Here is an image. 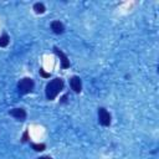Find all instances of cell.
Instances as JSON below:
<instances>
[{
  "instance_id": "obj_1",
  "label": "cell",
  "mask_w": 159,
  "mask_h": 159,
  "mask_svg": "<svg viewBox=\"0 0 159 159\" xmlns=\"http://www.w3.org/2000/svg\"><path fill=\"white\" fill-rule=\"evenodd\" d=\"M63 89V80L62 78H55L52 81H50L47 84H46V97L47 99H55L56 96Z\"/></svg>"
},
{
  "instance_id": "obj_2",
  "label": "cell",
  "mask_w": 159,
  "mask_h": 159,
  "mask_svg": "<svg viewBox=\"0 0 159 159\" xmlns=\"http://www.w3.org/2000/svg\"><path fill=\"white\" fill-rule=\"evenodd\" d=\"M17 88H19L20 93H22V94L30 93V92L34 89V81H32L31 78H29V77L22 78V80L19 81V83H17Z\"/></svg>"
},
{
  "instance_id": "obj_3",
  "label": "cell",
  "mask_w": 159,
  "mask_h": 159,
  "mask_svg": "<svg viewBox=\"0 0 159 159\" xmlns=\"http://www.w3.org/2000/svg\"><path fill=\"white\" fill-rule=\"evenodd\" d=\"M98 122L104 127L111 124V114L108 113V111L106 108H99L98 109Z\"/></svg>"
},
{
  "instance_id": "obj_4",
  "label": "cell",
  "mask_w": 159,
  "mask_h": 159,
  "mask_svg": "<svg viewBox=\"0 0 159 159\" xmlns=\"http://www.w3.org/2000/svg\"><path fill=\"white\" fill-rule=\"evenodd\" d=\"M70 84H71V88L73 89V92L80 93V92L82 91V82H81V78H80V77L73 76V77L70 80Z\"/></svg>"
},
{
  "instance_id": "obj_5",
  "label": "cell",
  "mask_w": 159,
  "mask_h": 159,
  "mask_svg": "<svg viewBox=\"0 0 159 159\" xmlns=\"http://www.w3.org/2000/svg\"><path fill=\"white\" fill-rule=\"evenodd\" d=\"M53 50H55L56 55L60 57V60H61V66H62V68H68V67H70V61H68L67 56H66L60 48H57V47H53Z\"/></svg>"
},
{
  "instance_id": "obj_6",
  "label": "cell",
  "mask_w": 159,
  "mask_h": 159,
  "mask_svg": "<svg viewBox=\"0 0 159 159\" xmlns=\"http://www.w3.org/2000/svg\"><path fill=\"white\" fill-rule=\"evenodd\" d=\"M10 114H11L14 118L19 119V120H24V119L26 118V112H25V109H22V108H14V109H11V111H10Z\"/></svg>"
},
{
  "instance_id": "obj_7",
  "label": "cell",
  "mask_w": 159,
  "mask_h": 159,
  "mask_svg": "<svg viewBox=\"0 0 159 159\" xmlns=\"http://www.w3.org/2000/svg\"><path fill=\"white\" fill-rule=\"evenodd\" d=\"M51 30L55 32V34H62L63 32V30H65V27H63V25H62V22H60V21H52L51 22Z\"/></svg>"
},
{
  "instance_id": "obj_8",
  "label": "cell",
  "mask_w": 159,
  "mask_h": 159,
  "mask_svg": "<svg viewBox=\"0 0 159 159\" xmlns=\"http://www.w3.org/2000/svg\"><path fill=\"white\" fill-rule=\"evenodd\" d=\"M34 10H35V12H37V14H43L45 10H46V7H45V5H43L42 2H36V4L34 5Z\"/></svg>"
},
{
  "instance_id": "obj_9",
  "label": "cell",
  "mask_w": 159,
  "mask_h": 159,
  "mask_svg": "<svg viewBox=\"0 0 159 159\" xmlns=\"http://www.w3.org/2000/svg\"><path fill=\"white\" fill-rule=\"evenodd\" d=\"M31 147H32V149L36 150V152H42V150L46 148V145H45L43 143H40V144H39V143H32Z\"/></svg>"
},
{
  "instance_id": "obj_10",
  "label": "cell",
  "mask_w": 159,
  "mask_h": 159,
  "mask_svg": "<svg viewBox=\"0 0 159 159\" xmlns=\"http://www.w3.org/2000/svg\"><path fill=\"white\" fill-rule=\"evenodd\" d=\"M9 43V36L6 34H4L2 36H0V47H5Z\"/></svg>"
},
{
  "instance_id": "obj_11",
  "label": "cell",
  "mask_w": 159,
  "mask_h": 159,
  "mask_svg": "<svg viewBox=\"0 0 159 159\" xmlns=\"http://www.w3.org/2000/svg\"><path fill=\"white\" fill-rule=\"evenodd\" d=\"M40 75L43 76V77H50V73H46L43 70H40Z\"/></svg>"
},
{
  "instance_id": "obj_12",
  "label": "cell",
  "mask_w": 159,
  "mask_h": 159,
  "mask_svg": "<svg viewBox=\"0 0 159 159\" xmlns=\"http://www.w3.org/2000/svg\"><path fill=\"white\" fill-rule=\"evenodd\" d=\"M22 140H24V142H26V140H27V132H25V133H24V139H22Z\"/></svg>"
},
{
  "instance_id": "obj_13",
  "label": "cell",
  "mask_w": 159,
  "mask_h": 159,
  "mask_svg": "<svg viewBox=\"0 0 159 159\" xmlns=\"http://www.w3.org/2000/svg\"><path fill=\"white\" fill-rule=\"evenodd\" d=\"M39 159H52L51 157H40Z\"/></svg>"
},
{
  "instance_id": "obj_14",
  "label": "cell",
  "mask_w": 159,
  "mask_h": 159,
  "mask_svg": "<svg viewBox=\"0 0 159 159\" xmlns=\"http://www.w3.org/2000/svg\"><path fill=\"white\" fill-rule=\"evenodd\" d=\"M66 99H67V96H63V97H62V101H61V102H66Z\"/></svg>"
}]
</instances>
